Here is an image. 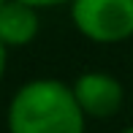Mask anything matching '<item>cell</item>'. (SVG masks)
I'll return each mask as SVG.
<instances>
[{
    "instance_id": "6da1fadb",
    "label": "cell",
    "mask_w": 133,
    "mask_h": 133,
    "mask_svg": "<svg viewBox=\"0 0 133 133\" xmlns=\"http://www.w3.org/2000/svg\"><path fill=\"white\" fill-rule=\"evenodd\" d=\"M11 133H84V111L74 90L41 79L16 92L8 106Z\"/></svg>"
},
{
    "instance_id": "7a4b0ae2",
    "label": "cell",
    "mask_w": 133,
    "mask_h": 133,
    "mask_svg": "<svg viewBox=\"0 0 133 133\" xmlns=\"http://www.w3.org/2000/svg\"><path fill=\"white\" fill-rule=\"evenodd\" d=\"M74 22L92 41H122L133 35V0H74Z\"/></svg>"
},
{
    "instance_id": "3957f363",
    "label": "cell",
    "mask_w": 133,
    "mask_h": 133,
    "mask_svg": "<svg viewBox=\"0 0 133 133\" xmlns=\"http://www.w3.org/2000/svg\"><path fill=\"white\" fill-rule=\"evenodd\" d=\"M74 95L82 111L92 117H111L122 106V87L106 74H84L74 84Z\"/></svg>"
},
{
    "instance_id": "277c9868",
    "label": "cell",
    "mask_w": 133,
    "mask_h": 133,
    "mask_svg": "<svg viewBox=\"0 0 133 133\" xmlns=\"http://www.w3.org/2000/svg\"><path fill=\"white\" fill-rule=\"evenodd\" d=\"M38 33V16L33 5L14 0V3L0 5V41L11 46H22L35 38Z\"/></svg>"
},
{
    "instance_id": "5b68a950",
    "label": "cell",
    "mask_w": 133,
    "mask_h": 133,
    "mask_svg": "<svg viewBox=\"0 0 133 133\" xmlns=\"http://www.w3.org/2000/svg\"><path fill=\"white\" fill-rule=\"evenodd\" d=\"M27 5H57V3H65V0H22Z\"/></svg>"
},
{
    "instance_id": "8992f818",
    "label": "cell",
    "mask_w": 133,
    "mask_h": 133,
    "mask_svg": "<svg viewBox=\"0 0 133 133\" xmlns=\"http://www.w3.org/2000/svg\"><path fill=\"white\" fill-rule=\"evenodd\" d=\"M3 71H5V44L0 41V76H3Z\"/></svg>"
},
{
    "instance_id": "52a82bcc",
    "label": "cell",
    "mask_w": 133,
    "mask_h": 133,
    "mask_svg": "<svg viewBox=\"0 0 133 133\" xmlns=\"http://www.w3.org/2000/svg\"><path fill=\"white\" fill-rule=\"evenodd\" d=\"M122 133H133V128H128V130H122Z\"/></svg>"
},
{
    "instance_id": "ba28073f",
    "label": "cell",
    "mask_w": 133,
    "mask_h": 133,
    "mask_svg": "<svg viewBox=\"0 0 133 133\" xmlns=\"http://www.w3.org/2000/svg\"><path fill=\"white\" fill-rule=\"evenodd\" d=\"M3 3H5V0H0V5H3Z\"/></svg>"
}]
</instances>
